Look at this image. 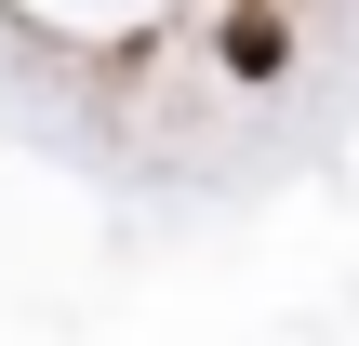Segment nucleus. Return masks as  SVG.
Masks as SVG:
<instances>
[{
    "mask_svg": "<svg viewBox=\"0 0 359 346\" xmlns=\"http://www.w3.org/2000/svg\"><path fill=\"white\" fill-rule=\"evenodd\" d=\"M213 53H226V80H280V67H293V27H280L266 0H226V27H213Z\"/></svg>",
    "mask_w": 359,
    "mask_h": 346,
    "instance_id": "nucleus-1",
    "label": "nucleus"
}]
</instances>
